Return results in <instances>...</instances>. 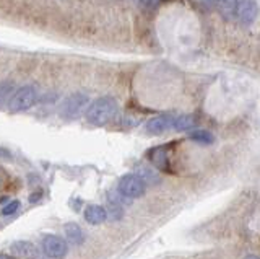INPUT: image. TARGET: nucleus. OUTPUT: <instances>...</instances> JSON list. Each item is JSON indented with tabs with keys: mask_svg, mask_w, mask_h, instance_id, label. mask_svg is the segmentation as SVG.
I'll return each instance as SVG.
<instances>
[{
	"mask_svg": "<svg viewBox=\"0 0 260 259\" xmlns=\"http://www.w3.org/2000/svg\"><path fill=\"white\" fill-rule=\"evenodd\" d=\"M2 153H4V150H0V155H2Z\"/></svg>",
	"mask_w": 260,
	"mask_h": 259,
	"instance_id": "obj_21",
	"label": "nucleus"
},
{
	"mask_svg": "<svg viewBox=\"0 0 260 259\" xmlns=\"http://www.w3.org/2000/svg\"><path fill=\"white\" fill-rule=\"evenodd\" d=\"M119 191L122 196L130 197V199H138L142 197L146 191V183L142 180L138 175L127 173L119 180Z\"/></svg>",
	"mask_w": 260,
	"mask_h": 259,
	"instance_id": "obj_3",
	"label": "nucleus"
},
{
	"mask_svg": "<svg viewBox=\"0 0 260 259\" xmlns=\"http://www.w3.org/2000/svg\"><path fill=\"white\" fill-rule=\"evenodd\" d=\"M43 253L51 257V259H63L69 253L67 243L62 240L60 237H55V235H47L43 240Z\"/></svg>",
	"mask_w": 260,
	"mask_h": 259,
	"instance_id": "obj_5",
	"label": "nucleus"
},
{
	"mask_svg": "<svg viewBox=\"0 0 260 259\" xmlns=\"http://www.w3.org/2000/svg\"><path fill=\"white\" fill-rule=\"evenodd\" d=\"M12 253L18 259H43L41 251L31 241H15L12 243Z\"/></svg>",
	"mask_w": 260,
	"mask_h": 259,
	"instance_id": "obj_8",
	"label": "nucleus"
},
{
	"mask_svg": "<svg viewBox=\"0 0 260 259\" xmlns=\"http://www.w3.org/2000/svg\"><path fill=\"white\" fill-rule=\"evenodd\" d=\"M190 139L195 140V142H199V143H203V145L211 143V142L215 140L213 139V134L208 132V131H203V129H199V131L190 132Z\"/></svg>",
	"mask_w": 260,
	"mask_h": 259,
	"instance_id": "obj_14",
	"label": "nucleus"
},
{
	"mask_svg": "<svg viewBox=\"0 0 260 259\" xmlns=\"http://www.w3.org/2000/svg\"><path fill=\"white\" fill-rule=\"evenodd\" d=\"M195 126V118L192 114H182L177 116L173 121V127L176 131H187V129H192Z\"/></svg>",
	"mask_w": 260,
	"mask_h": 259,
	"instance_id": "obj_13",
	"label": "nucleus"
},
{
	"mask_svg": "<svg viewBox=\"0 0 260 259\" xmlns=\"http://www.w3.org/2000/svg\"><path fill=\"white\" fill-rule=\"evenodd\" d=\"M0 259H15V257L8 256V254H5V253H0Z\"/></svg>",
	"mask_w": 260,
	"mask_h": 259,
	"instance_id": "obj_19",
	"label": "nucleus"
},
{
	"mask_svg": "<svg viewBox=\"0 0 260 259\" xmlns=\"http://www.w3.org/2000/svg\"><path fill=\"white\" fill-rule=\"evenodd\" d=\"M236 17L242 25H252L257 17V5L254 0H236Z\"/></svg>",
	"mask_w": 260,
	"mask_h": 259,
	"instance_id": "obj_7",
	"label": "nucleus"
},
{
	"mask_svg": "<svg viewBox=\"0 0 260 259\" xmlns=\"http://www.w3.org/2000/svg\"><path fill=\"white\" fill-rule=\"evenodd\" d=\"M18 207H20V202L18 200H13V202H10L8 206H5L4 209H2V215H12V214H15L16 210H18Z\"/></svg>",
	"mask_w": 260,
	"mask_h": 259,
	"instance_id": "obj_16",
	"label": "nucleus"
},
{
	"mask_svg": "<svg viewBox=\"0 0 260 259\" xmlns=\"http://www.w3.org/2000/svg\"><path fill=\"white\" fill-rule=\"evenodd\" d=\"M173 121H174V118L169 116V114L154 116L148 121V123H146V131L151 132V134H162L173 126Z\"/></svg>",
	"mask_w": 260,
	"mask_h": 259,
	"instance_id": "obj_9",
	"label": "nucleus"
},
{
	"mask_svg": "<svg viewBox=\"0 0 260 259\" xmlns=\"http://www.w3.org/2000/svg\"><path fill=\"white\" fill-rule=\"evenodd\" d=\"M138 5L142 7V9H153V7H156L159 0H137Z\"/></svg>",
	"mask_w": 260,
	"mask_h": 259,
	"instance_id": "obj_17",
	"label": "nucleus"
},
{
	"mask_svg": "<svg viewBox=\"0 0 260 259\" xmlns=\"http://www.w3.org/2000/svg\"><path fill=\"white\" fill-rule=\"evenodd\" d=\"M117 112V101L112 96H101L88 106L85 118L93 126H106Z\"/></svg>",
	"mask_w": 260,
	"mask_h": 259,
	"instance_id": "obj_1",
	"label": "nucleus"
},
{
	"mask_svg": "<svg viewBox=\"0 0 260 259\" xmlns=\"http://www.w3.org/2000/svg\"><path fill=\"white\" fill-rule=\"evenodd\" d=\"M215 5L226 20H233L236 17V0H216Z\"/></svg>",
	"mask_w": 260,
	"mask_h": 259,
	"instance_id": "obj_12",
	"label": "nucleus"
},
{
	"mask_svg": "<svg viewBox=\"0 0 260 259\" xmlns=\"http://www.w3.org/2000/svg\"><path fill=\"white\" fill-rule=\"evenodd\" d=\"M63 233H65V237H67V240L72 243V245H83V241H85V232L80 228V225L77 223H67L63 226Z\"/></svg>",
	"mask_w": 260,
	"mask_h": 259,
	"instance_id": "obj_11",
	"label": "nucleus"
},
{
	"mask_svg": "<svg viewBox=\"0 0 260 259\" xmlns=\"http://www.w3.org/2000/svg\"><path fill=\"white\" fill-rule=\"evenodd\" d=\"M88 104V96L85 93H72L69 98H65V101L60 106V116L63 119H73L77 118L81 109Z\"/></svg>",
	"mask_w": 260,
	"mask_h": 259,
	"instance_id": "obj_4",
	"label": "nucleus"
},
{
	"mask_svg": "<svg viewBox=\"0 0 260 259\" xmlns=\"http://www.w3.org/2000/svg\"><path fill=\"white\" fill-rule=\"evenodd\" d=\"M169 145L165 143L159 145V147H154L148 150V160L153 163V166L159 169L162 173H171V166H169Z\"/></svg>",
	"mask_w": 260,
	"mask_h": 259,
	"instance_id": "obj_6",
	"label": "nucleus"
},
{
	"mask_svg": "<svg viewBox=\"0 0 260 259\" xmlns=\"http://www.w3.org/2000/svg\"><path fill=\"white\" fill-rule=\"evenodd\" d=\"M200 2H203V4H205L207 7H213L216 0H200Z\"/></svg>",
	"mask_w": 260,
	"mask_h": 259,
	"instance_id": "obj_18",
	"label": "nucleus"
},
{
	"mask_svg": "<svg viewBox=\"0 0 260 259\" xmlns=\"http://www.w3.org/2000/svg\"><path fill=\"white\" fill-rule=\"evenodd\" d=\"M244 259H258V256L257 254H247Z\"/></svg>",
	"mask_w": 260,
	"mask_h": 259,
	"instance_id": "obj_20",
	"label": "nucleus"
},
{
	"mask_svg": "<svg viewBox=\"0 0 260 259\" xmlns=\"http://www.w3.org/2000/svg\"><path fill=\"white\" fill-rule=\"evenodd\" d=\"M13 82H4V83H0V106L8 100V96H10L13 93Z\"/></svg>",
	"mask_w": 260,
	"mask_h": 259,
	"instance_id": "obj_15",
	"label": "nucleus"
},
{
	"mask_svg": "<svg viewBox=\"0 0 260 259\" xmlns=\"http://www.w3.org/2000/svg\"><path fill=\"white\" fill-rule=\"evenodd\" d=\"M38 101V90L36 87L32 85H23L18 88L13 95L10 101H8V106H10L12 112H23L29 109L31 106H35V103Z\"/></svg>",
	"mask_w": 260,
	"mask_h": 259,
	"instance_id": "obj_2",
	"label": "nucleus"
},
{
	"mask_svg": "<svg viewBox=\"0 0 260 259\" xmlns=\"http://www.w3.org/2000/svg\"><path fill=\"white\" fill-rule=\"evenodd\" d=\"M108 218V210L103 206H88L85 209V220L91 225H100Z\"/></svg>",
	"mask_w": 260,
	"mask_h": 259,
	"instance_id": "obj_10",
	"label": "nucleus"
}]
</instances>
